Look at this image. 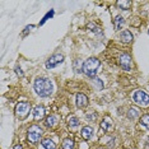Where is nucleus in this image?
Returning <instances> with one entry per match:
<instances>
[{"label": "nucleus", "instance_id": "nucleus-9", "mask_svg": "<svg viewBox=\"0 0 149 149\" xmlns=\"http://www.w3.org/2000/svg\"><path fill=\"white\" fill-rule=\"evenodd\" d=\"M33 117H35V120H42L43 116H45V108L42 106H36L33 108Z\"/></svg>", "mask_w": 149, "mask_h": 149}, {"label": "nucleus", "instance_id": "nucleus-3", "mask_svg": "<svg viewBox=\"0 0 149 149\" xmlns=\"http://www.w3.org/2000/svg\"><path fill=\"white\" fill-rule=\"evenodd\" d=\"M133 101L136 104H139V106H141V107L149 106V96H148V93L144 92V91H141V89H138V91H135L134 92Z\"/></svg>", "mask_w": 149, "mask_h": 149}, {"label": "nucleus", "instance_id": "nucleus-23", "mask_svg": "<svg viewBox=\"0 0 149 149\" xmlns=\"http://www.w3.org/2000/svg\"><path fill=\"white\" fill-rule=\"evenodd\" d=\"M52 15H54V10L49 12V13H47V14H46L45 17H43V19H42V21L40 22V24H43V23H45V22H46V21H47V19H49V18H51Z\"/></svg>", "mask_w": 149, "mask_h": 149}, {"label": "nucleus", "instance_id": "nucleus-20", "mask_svg": "<svg viewBox=\"0 0 149 149\" xmlns=\"http://www.w3.org/2000/svg\"><path fill=\"white\" fill-rule=\"evenodd\" d=\"M140 124L143 125V126H145L147 129H149V115L147 113V115H143V116L140 117Z\"/></svg>", "mask_w": 149, "mask_h": 149}, {"label": "nucleus", "instance_id": "nucleus-16", "mask_svg": "<svg viewBox=\"0 0 149 149\" xmlns=\"http://www.w3.org/2000/svg\"><path fill=\"white\" fill-rule=\"evenodd\" d=\"M118 8H121L123 10H129L130 9V5H131V1H129V0H120V1L116 3Z\"/></svg>", "mask_w": 149, "mask_h": 149}, {"label": "nucleus", "instance_id": "nucleus-8", "mask_svg": "<svg viewBox=\"0 0 149 149\" xmlns=\"http://www.w3.org/2000/svg\"><path fill=\"white\" fill-rule=\"evenodd\" d=\"M75 103L79 108H84L88 106V97L84 93H78L75 97Z\"/></svg>", "mask_w": 149, "mask_h": 149}, {"label": "nucleus", "instance_id": "nucleus-25", "mask_svg": "<svg viewBox=\"0 0 149 149\" xmlns=\"http://www.w3.org/2000/svg\"><path fill=\"white\" fill-rule=\"evenodd\" d=\"M15 70H17V74H18L19 77H23V72H22V69H21V68H18V66H17V68H15Z\"/></svg>", "mask_w": 149, "mask_h": 149}, {"label": "nucleus", "instance_id": "nucleus-11", "mask_svg": "<svg viewBox=\"0 0 149 149\" xmlns=\"http://www.w3.org/2000/svg\"><path fill=\"white\" fill-rule=\"evenodd\" d=\"M82 136H83V139H86V140H89V139L93 136V127L84 126L82 129Z\"/></svg>", "mask_w": 149, "mask_h": 149}, {"label": "nucleus", "instance_id": "nucleus-7", "mask_svg": "<svg viewBox=\"0 0 149 149\" xmlns=\"http://www.w3.org/2000/svg\"><path fill=\"white\" fill-rule=\"evenodd\" d=\"M63 61H64V55H61V54H55V55H52L46 61V68L47 69H54L57 64H60Z\"/></svg>", "mask_w": 149, "mask_h": 149}, {"label": "nucleus", "instance_id": "nucleus-6", "mask_svg": "<svg viewBox=\"0 0 149 149\" xmlns=\"http://www.w3.org/2000/svg\"><path fill=\"white\" fill-rule=\"evenodd\" d=\"M118 64H120V66L123 68L124 70H129L131 69V66H133V63H131V57L129 54H121L120 59H118Z\"/></svg>", "mask_w": 149, "mask_h": 149}, {"label": "nucleus", "instance_id": "nucleus-17", "mask_svg": "<svg viewBox=\"0 0 149 149\" xmlns=\"http://www.w3.org/2000/svg\"><path fill=\"white\" fill-rule=\"evenodd\" d=\"M139 116V110L136 107H131L130 110L127 111V118H130V120H134V118H136Z\"/></svg>", "mask_w": 149, "mask_h": 149}, {"label": "nucleus", "instance_id": "nucleus-27", "mask_svg": "<svg viewBox=\"0 0 149 149\" xmlns=\"http://www.w3.org/2000/svg\"><path fill=\"white\" fill-rule=\"evenodd\" d=\"M14 149H23V147L21 144H17V145H14Z\"/></svg>", "mask_w": 149, "mask_h": 149}, {"label": "nucleus", "instance_id": "nucleus-28", "mask_svg": "<svg viewBox=\"0 0 149 149\" xmlns=\"http://www.w3.org/2000/svg\"><path fill=\"white\" fill-rule=\"evenodd\" d=\"M148 33H149V29H148Z\"/></svg>", "mask_w": 149, "mask_h": 149}, {"label": "nucleus", "instance_id": "nucleus-10", "mask_svg": "<svg viewBox=\"0 0 149 149\" xmlns=\"http://www.w3.org/2000/svg\"><path fill=\"white\" fill-rule=\"evenodd\" d=\"M133 35H131V32L130 31H127V29H125V31H123L120 33V40H121V42H124V43H129V42H131L133 41Z\"/></svg>", "mask_w": 149, "mask_h": 149}, {"label": "nucleus", "instance_id": "nucleus-13", "mask_svg": "<svg viewBox=\"0 0 149 149\" xmlns=\"http://www.w3.org/2000/svg\"><path fill=\"white\" fill-rule=\"evenodd\" d=\"M124 24H125V21L121 15H117L116 18L113 19V26H115V29H116V31H120L121 27H123Z\"/></svg>", "mask_w": 149, "mask_h": 149}, {"label": "nucleus", "instance_id": "nucleus-19", "mask_svg": "<svg viewBox=\"0 0 149 149\" xmlns=\"http://www.w3.org/2000/svg\"><path fill=\"white\" fill-rule=\"evenodd\" d=\"M68 125H69L70 127L78 126V125H79V118L77 116H69V118H68Z\"/></svg>", "mask_w": 149, "mask_h": 149}, {"label": "nucleus", "instance_id": "nucleus-2", "mask_svg": "<svg viewBox=\"0 0 149 149\" xmlns=\"http://www.w3.org/2000/svg\"><path fill=\"white\" fill-rule=\"evenodd\" d=\"M101 68V61L97 57H89L86 63L83 64V73L89 78H94L96 77L97 72Z\"/></svg>", "mask_w": 149, "mask_h": 149}, {"label": "nucleus", "instance_id": "nucleus-1", "mask_svg": "<svg viewBox=\"0 0 149 149\" xmlns=\"http://www.w3.org/2000/svg\"><path fill=\"white\" fill-rule=\"evenodd\" d=\"M35 91L40 97H49L54 92V84L47 78H37L35 80Z\"/></svg>", "mask_w": 149, "mask_h": 149}, {"label": "nucleus", "instance_id": "nucleus-4", "mask_svg": "<svg viewBox=\"0 0 149 149\" xmlns=\"http://www.w3.org/2000/svg\"><path fill=\"white\" fill-rule=\"evenodd\" d=\"M41 136H42V129L38 125H32V126L28 129L27 138H28V141H31L32 144L37 143V141L41 139Z\"/></svg>", "mask_w": 149, "mask_h": 149}, {"label": "nucleus", "instance_id": "nucleus-18", "mask_svg": "<svg viewBox=\"0 0 149 149\" xmlns=\"http://www.w3.org/2000/svg\"><path fill=\"white\" fill-rule=\"evenodd\" d=\"M63 149H74V140L70 138H66L65 140L63 141V145H61Z\"/></svg>", "mask_w": 149, "mask_h": 149}, {"label": "nucleus", "instance_id": "nucleus-24", "mask_svg": "<svg viewBox=\"0 0 149 149\" xmlns=\"http://www.w3.org/2000/svg\"><path fill=\"white\" fill-rule=\"evenodd\" d=\"M94 82L97 83V86H98V89H102V88H103V84H102V82H101L100 79H94Z\"/></svg>", "mask_w": 149, "mask_h": 149}, {"label": "nucleus", "instance_id": "nucleus-22", "mask_svg": "<svg viewBox=\"0 0 149 149\" xmlns=\"http://www.w3.org/2000/svg\"><path fill=\"white\" fill-rule=\"evenodd\" d=\"M88 27H89V28H92V31H93L94 33H101V28H100L98 26L94 24V23H89V24H88Z\"/></svg>", "mask_w": 149, "mask_h": 149}, {"label": "nucleus", "instance_id": "nucleus-12", "mask_svg": "<svg viewBox=\"0 0 149 149\" xmlns=\"http://www.w3.org/2000/svg\"><path fill=\"white\" fill-rule=\"evenodd\" d=\"M111 125H112V120H111L110 117H104L103 120L101 121L100 127H101V130H103V131H108L111 127Z\"/></svg>", "mask_w": 149, "mask_h": 149}, {"label": "nucleus", "instance_id": "nucleus-14", "mask_svg": "<svg viewBox=\"0 0 149 149\" xmlns=\"http://www.w3.org/2000/svg\"><path fill=\"white\" fill-rule=\"evenodd\" d=\"M56 123H57V117L55 116V115H50V116L46 118V121H45L47 127H54L56 125Z\"/></svg>", "mask_w": 149, "mask_h": 149}, {"label": "nucleus", "instance_id": "nucleus-15", "mask_svg": "<svg viewBox=\"0 0 149 149\" xmlns=\"http://www.w3.org/2000/svg\"><path fill=\"white\" fill-rule=\"evenodd\" d=\"M41 144L45 149H56V144L54 143L51 139H45V140H42Z\"/></svg>", "mask_w": 149, "mask_h": 149}, {"label": "nucleus", "instance_id": "nucleus-26", "mask_svg": "<svg viewBox=\"0 0 149 149\" xmlns=\"http://www.w3.org/2000/svg\"><path fill=\"white\" fill-rule=\"evenodd\" d=\"M31 28H33V26H28V27H26V31L23 32V35H27V32H28Z\"/></svg>", "mask_w": 149, "mask_h": 149}, {"label": "nucleus", "instance_id": "nucleus-21", "mask_svg": "<svg viewBox=\"0 0 149 149\" xmlns=\"http://www.w3.org/2000/svg\"><path fill=\"white\" fill-rule=\"evenodd\" d=\"M86 117H87V120H88V121H96V120H97V112L92 111V112L87 113V115H86Z\"/></svg>", "mask_w": 149, "mask_h": 149}, {"label": "nucleus", "instance_id": "nucleus-5", "mask_svg": "<svg viewBox=\"0 0 149 149\" xmlns=\"http://www.w3.org/2000/svg\"><path fill=\"white\" fill-rule=\"evenodd\" d=\"M29 111H31V104H29V102H26V101L24 102H19L15 106V115L21 118V120H23V118H26L28 116Z\"/></svg>", "mask_w": 149, "mask_h": 149}]
</instances>
